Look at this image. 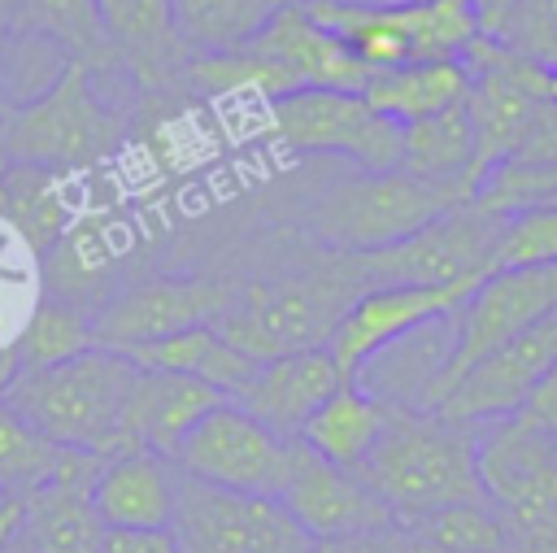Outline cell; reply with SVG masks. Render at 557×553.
Masks as SVG:
<instances>
[{
    "instance_id": "20",
    "label": "cell",
    "mask_w": 557,
    "mask_h": 553,
    "mask_svg": "<svg viewBox=\"0 0 557 553\" xmlns=\"http://www.w3.org/2000/svg\"><path fill=\"white\" fill-rule=\"evenodd\" d=\"M113 65L139 91H183L187 44L174 30L170 0H96Z\"/></svg>"
},
{
    "instance_id": "39",
    "label": "cell",
    "mask_w": 557,
    "mask_h": 553,
    "mask_svg": "<svg viewBox=\"0 0 557 553\" xmlns=\"http://www.w3.org/2000/svg\"><path fill=\"white\" fill-rule=\"evenodd\" d=\"M518 418L522 422H531V427H540V431H548V435H557V366L535 383V392L518 405Z\"/></svg>"
},
{
    "instance_id": "26",
    "label": "cell",
    "mask_w": 557,
    "mask_h": 553,
    "mask_svg": "<svg viewBox=\"0 0 557 553\" xmlns=\"http://www.w3.org/2000/svg\"><path fill=\"white\" fill-rule=\"evenodd\" d=\"M122 357H131L144 370H170V374H191L209 388H218L222 396H235L248 374L257 370L252 357H244L235 344L222 340L218 327H191V331H174L165 340H148V344H131L117 348Z\"/></svg>"
},
{
    "instance_id": "3",
    "label": "cell",
    "mask_w": 557,
    "mask_h": 553,
    "mask_svg": "<svg viewBox=\"0 0 557 553\" xmlns=\"http://www.w3.org/2000/svg\"><path fill=\"white\" fill-rule=\"evenodd\" d=\"M357 475L396 514V527L440 505L487 501L479 479V427L453 422L422 405L392 401L383 435Z\"/></svg>"
},
{
    "instance_id": "9",
    "label": "cell",
    "mask_w": 557,
    "mask_h": 553,
    "mask_svg": "<svg viewBox=\"0 0 557 553\" xmlns=\"http://www.w3.org/2000/svg\"><path fill=\"white\" fill-rule=\"evenodd\" d=\"M557 309V266H535V270H492L448 318V353L440 370L422 388V409H435L470 366H479L487 353L535 327L544 314Z\"/></svg>"
},
{
    "instance_id": "5",
    "label": "cell",
    "mask_w": 557,
    "mask_h": 553,
    "mask_svg": "<svg viewBox=\"0 0 557 553\" xmlns=\"http://www.w3.org/2000/svg\"><path fill=\"white\" fill-rule=\"evenodd\" d=\"M135 361L117 348H87L48 370H17L0 401H9L35 431L61 448L109 453L117 448L126 388Z\"/></svg>"
},
{
    "instance_id": "35",
    "label": "cell",
    "mask_w": 557,
    "mask_h": 553,
    "mask_svg": "<svg viewBox=\"0 0 557 553\" xmlns=\"http://www.w3.org/2000/svg\"><path fill=\"white\" fill-rule=\"evenodd\" d=\"M535 266H557V200L513 209L500 222L492 270H535Z\"/></svg>"
},
{
    "instance_id": "14",
    "label": "cell",
    "mask_w": 557,
    "mask_h": 553,
    "mask_svg": "<svg viewBox=\"0 0 557 553\" xmlns=\"http://www.w3.org/2000/svg\"><path fill=\"white\" fill-rule=\"evenodd\" d=\"M287 444L274 435L265 422H257L244 405L231 396L213 405L174 448V466L191 479L231 488V492H252V496H274L287 470Z\"/></svg>"
},
{
    "instance_id": "24",
    "label": "cell",
    "mask_w": 557,
    "mask_h": 553,
    "mask_svg": "<svg viewBox=\"0 0 557 553\" xmlns=\"http://www.w3.org/2000/svg\"><path fill=\"white\" fill-rule=\"evenodd\" d=\"M392 401L361 388V383H339L300 427L296 440H305L318 457L344 466V470H361V462L370 457L374 440L383 435Z\"/></svg>"
},
{
    "instance_id": "42",
    "label": "cell",
    "mask_w": 557,
    "mask_h": 553,
    "mask_svg": "<svg viewBox=\"0 0 557 553\" xmlns=\"http://www.w3.org/2000/svg\"><path fill=\"white\" fill-rule=\"evenodd\" d=\"M509 4H513V0H474V9H479V22H483V30H487V26H492V22H496V17H500V13L509 9Z\"/></svg>"
},
{
    "instance_id": "40",
    "label": "cell",
    "mask_w": 557,
    "mask_h": 553,
    "mask_svg": "<svg viewBox=\"0 0 557 553\" xmlns=\"http://www.w3.org/2000/svg\"><path fill=\"white\" fill-rule=\"evenodd\" d=\"M309 553H405V549H400V527H392V531H366V536L313 540Z\"/></svg>"
},
{
    "instance_id": "45",
    "label": "cell",
    "mask_w": 557,
    "mask_h": 553,
    "mask_svg": "<svg viewBox=\"0 0 557 553\" xmlns=\"http://www.w3.org/2000/svg\"><path fill=\"white\" fill-rule=\"evenodd\" d=\"M544 96H548V105H557V65L548 70V87H544Z\"/></svg>"
},
{
    "instance_id": "8",
    "label": "cell",
    "mask_w": 557,
    "mask_h": 553,
    "mask_svg": "<svg viewBox=\"0 0 557 553\" xmlns=\"http://www.w3.org/2000/svg\"><path fill=\"white\" fill-rule=\"evenodd\" d=\"M265 131L278 148L305 157H335L361 170L400 165V126L370 109L361 91L296 87L265 100Z\"/></svg>"
},
{
    "instance_id": "13",
    "label": "cell",
    "mask_w": 557,
    "mask_h": 553,
    "mask_svg": "<svg viewBox=\"0 0 557 553\" xmlns=\"http://www.w3.org/2000/svg\"><path fill=\"white\" fill-rule=\"evenodd\" d=\"M235 279L209 270H170L122 283L96 309V344L100 348H131L148 340H165L174 331L213 327L231 305Z\"/></svg>"
},
{
    "instance_id": "28",
    "label": "cell",
    "mask_w": 557,
    "mask_h": 553,
    "mask_svg": "<svg viewBox=\"0 0 557 553\" xmlns=\"http://www.w3.org/2000/svg\"><path fill=\"white\" fill-rule=\"evenodd\" d=\"M466 91H470L466 61H409V65L370 74V83L361 87L370 109H379L396 126H409L418 118L444 113V109L461 105Z\"/></svg>"
},
{
    "instance_id": "18",
    "label": "cell",
    "mask_w": 557,
    "mask_h": 553,
    "mask_svg": "<svg viewBox=\"0 0 557 553\" xmlns=\"http://www.w3.org/2000/svg\"><path fill=\"white\" fill-rule=\"evenodd\" d=\"M248 52H257L261 61H270L287 87H335V91H361L370 83V70L352 57V48L326 30L305 0H287L257 35L252 44H244Z\"/></svg>"
},
{
    "instance_id": "17",
    "label": "cell",
    "mask_w": 557,
    "mask_h": 553,
    "mask_svg": "<svg viewBox=\"0 0 557 553\" xmlns=\"http://www.w3.org/2000/svg\"><path fill=\"white\" fill-rule=\"evenodd\" d=\"M553 366H557V309L544 314L522 335H513L509 344H500L496 353H487L479 366H470L461 383L435 405V414L466 427H487L496 418H509Z\"/></svg>"
},
{
    "instance_id": "19",
    "label": "cell",
    "mask_w": 557,
    "mask_h": 553,
    "mask_svg": "<svg viewBox=\"0 0 557 553\" xmlns=\"http://www.w3.org/2000/svg\"><path fill=\"white\" fill-rule=\"evenodd\" d=\"M174 505H178L174 457L144 448V444L100 453L96 475H91V509H96L100 527L170 531Z\"/></svg>"
},
{
    "instance_id": "6",
    "label": "cell",
    "mask_w": 557,
    "mask_h": 553,
    "mask_svg": "<svg viewBox=\"0 0 557 553\" xmlns=\"http://www.w3.org/2000/svg\"><path fill=\"white\" fill-rule=\"evenodd\" d=\"M305 9L335 30L370 74L409 61H461L483 35L474 0H305Z\"/></svg>"
},
{
    "instance_id": "30",
    "label": "cell",
    "mask_w": 557,
    "mask_h": 553,
    "mask_svg": "<svg viewBox=\"0 0 557 553\" xmlns=\"http://www.w3.org/2000/svg\"><path fill=\"white\" fill-rule=\"evenodd\" d=\"M9 348H13L17 370H48L87 348H100L96 344V309L44 292L35 300V309L26 314L22 331L9 340Z\"/></svg>"
},
{
    "instance_id": "4",
    "label": "cell",
    "mask_w": 557,
    "mask_h": 553,
    "mask_svg": "<svg viewBox=\"0 0 557 553\" xmlns=\"http://www.w3.org/2000/svg\"><path fill=\"white\" fill-rule=\"evenodd\" d=\"M104 65L70 61L39 96L4 109L0 118L4 161L44 165L57 174H78L100 165L126 139L131 126L117 96L100 83Z\"/></svg>"
},
{
    "instance_id": "33",
    "label": "cell",
    "mask_w": 557,
    "mask_h": 553,
    "mask_svg": "<svg viewBox=\"0 0 557 553\" xmlns=\"http://www.w3.org/2000/svg\"><path fill=\"white\" fill-rule=\"evenodd\" d=\"M400 531H409L426 544H440L448 553H509L505 527L487 501H457V505L426 509V514L400 523Z\"/></svg>"
},
{
    "instance_id": "22",
    "label": "cell",
    "mask_w": 557,
    "mask_h": 553,
    "mask_svg": "<svg viewBox=\"0 0 557 553\" xmlns=\"http://www.w3.org/2000/svg\"><path fill=\"white\" fill-rule=\"evenodd\" d=\"M226 396L191 374H170V370H144L135 366V379L126 388L122 405V427H117V448L144 444L165 457L183 444V435Z\"/></svg>"
},
{
    "instance_id": "25",
    "label": "cell",
    "mask_w": 557,
    "mask_h": 553,
    "mask_svg": "<svg viewBox=\"0 0 557 553\" xmlns=\"http://www.w3.org/2000/svg\"><path fill=\"white\" fill-rule=\"evenodd\" d=\"M44 261V292L100 309L113 296L117 279V244L109 239L104 218H74L70 231L39 257Z\"/></svg>"
},
{
    "instance_id": "44",
    "label": "cell",
    "mask_w": 557,
    "mask_h": 553,
    "mask_svg": "<svg viewBox=\"0 0 557 553\" xmlns=\"http://www.w3.org/2000/svg\"><path fill=\"white\" fill-rule=\"evenodd\" d=\"M0 553H39V549H35V544L22 536V540H13V544H9V549H0Z\"/></svg>"
},
{
    "instance_id": "31",
    "label": "cell",
    "mask_w": 557,
    "mask_h": 553,
    "mask_svg": "<svg viewBox=\"0 0 557 553\" xmlns=\"http://www.w3.org/2000/svg\"><path fill=\"white\" fill-rule=\"evenodd\" d=\"M4 17L13 35H39L57 44L70 61H113L96 0H4Z\"/></svg>"
},
{
    "instance_id": "37",
    "label": "cell",
    "mask_w": 557,
    "mask_h": 553,
    "mask_svg": "<svg viewBox=\"0 0 557 553\" xmlns=\"http://www.w3.org/2000/svg\"><path fill=\"white\" fill-rule=\"evenodd\" d=\"M553 161H557V105L544 100V105L535 109V118H531L522 144L513 148V157L500 161V165H513V170H544V165H553Z\"/></svg>"
},
{
    "instance_id": "21",
    "label": "cell",
    "mask_w": 557,
    "mask_h": 553,
    "mask_svg": "<svg viewBox=\"0 0 557 553\" xmlns=\"http://www.w3.org/2000/svg\"><path fill=\"white\" fill-rule=\"evenodd\" d=\"M339 383H348V379L339 374L331 353L326 348H305V353H287V357H274V361H257V370L248 374V383L231 401L244 405L257 422H265L274 435L296 440L305 418Z\"/></svg>"
},
{
    "instance_id": "10",
    "label": "cell",
    "mask_w": 557,
    "mask_h": 553,
    "mask_svg": "<svg viewBox=\"0 0 557 553\" xmlns=\"http://www.w3.org/2000/svg\"><path fill=\"white\" fill-rule=\"evenodd\" d=\"M500 213L466 200L422 231L405 235L400 244L352 253L370 287H453V283H479L492 274L496 239H500Z\"/></svg>"
},
{
    "instance_id": "41",
    "label": "cell",
    "mask_w": 557,
    "mask_h": 553,
    "mask_svg": "<svg viewBox=\"0 0 557 553\" xmlns=\"http://www.w3.org/2000/svg\"><path fill=\"white\" fill-rule=\"evenodd\" d=\"M22 536H26V496L0 488V549H9Z\"/></svg>"
},
{
    "instance_id": "43",
    "label": "cell",
    "mask_w": 557,
    "mask_h": 553,
    "mask_svg": "<svg viewBox=\"0 0 557 553\" xmlns=\"http://www.w3.org/2000/svg\"><path fill=\"white\" fill-rule=\"evenodd\" d=\"M400 549H405V553H448V549L426 544V540H418V536H409V531H400Z\"/></svg>"
},
{
    "instance_id": "12",
    "label": "cell",
    "mask_w": 557,
    "mask_h": 553,
    "mask_svg": "<svg viewBox=\"0 0 557 553\" xmlns=\"http://www.w3.org/2000/svg\"><path fill=\"white\" fill-rule=\"evenodd\" d=\"M170 531L178 553H309L313 544L274 496L231 492L183 470Z\"/></svg>"
},
{
    "instance_id": "16",
    "label": "cell",
    "mask_w": 557,
    "mask_h": 553,
    "mask_svg": "<svg viewBox=\"0 0 557 553\" xmlns=\"http://www.w3.org/2000/svg\"><path fill=\"white\" fill-rule=\"evenodd\" d=\"M483 283V279H479ZM479 283H453V287H370L352 300V309L339 318L335 335L326 340L331 361L348 383L396 340L418 335L435 322H448L457 305L479 287Z\"/></svg>"
},
{
    "instance_id": "32",
    "label": "cell",
    "mask_w": 557,
    "mask_h": 553,
    "mask_svg": "<svg viewBox=\"0 0 557 553\" xmlns=\"http://www.w3.org/2000/svg\"><path fill=\"white\" fill-rule=\"evenodd\" d=\"M287 0H170L187 52H239Z\"/></svg>"
},
{
    "instance_id": "2",
    "label": "cell",
    "mask_w": 557,
    "mask_h": 553,
    "mask_svg": "<svg viewBox=\"0 0 557 553\" xmlns=\"http://www.w3.org/2000/svg\"><path fill=\"white\" fill-rule=\"evenodd\" d=\"M470 196L457 187H440L426 179L396 170H361L348 165L339 174L313 179L305 192L292 196L287 222L292 231L326 253H374L400 244L405 235L422 231L440 213L466 205Z\"/></svg>"
},
{
    "instance_id": "34",
    "label": "cell",
    "mask_w": 557,
    "mask_h": 553,
    "mask_svg": "<svg viewBox=\"0 0 557 553\" xmlns=\"http://www.w3.org/2000/svg\"><path fill=\"white\" fill-rule=\"evenodd\" d=\"M65 457H70V448L52 444L9 401H0V488L30 496L65 466Z\"/></svg>"
},
{
    "instance_id": "38",
    "label": "cell",
    "mask_w": 557,
    "mask_h": 553,
    "mask_svg": "<svg viewBox=\"0 0 557 553\" xmlns=\"http://www.w3.org/2000/svg\"><path fill=\"white\" fill-rule=\"evenodd\" d=\"M100 553H178L174 531H126V527H104Z\"/></svg>"
},
{
    "instance_id": "29",
    "label": "cell",
    "mask_w": 557,
    "mask_h": 553,
    "mask_svg": "<svg viewBox=\"0 0 557 553\" xmlns=\"http://www.w3.org/2000/svg\"><path fill=\"white\" fill-rule=\"evenodd\" d=\"M470 165H474V135H470L466 105H453L444 113L400 126V170L405 174L474 196Z\"/></svg>"
},
{
    "instance_id": "15",
    "label": "cell",
    "mask_w": 557,
    "mask_h": 553,
    "mask_svg": "<svg viewBox=\"0 0 557 553\" xmlns=\"http://www.w3.org/2000/svg\"><path fill=\"white\" fill-rule=\"evenodd\" d=\"M274 501L287 509V518L309 540H339V536H366V531L396 527V514L379 501V492L357 470H344L318 457L305 440L287 444V470H283Z\"/></svg>"
},
{
    "instance_id": "46",
    "label": "cell",
    "mask_w": 557,
    "mask_h": 553,
    "mask_svg": "<svg viewBox=\"0 0 557 553\" xmlns=\"http://www.w3.org/2000/svg\"><path fill=\"white\" fill-rule=\"evenodd\" d=\"M4 35H9V17H4V0H0V48H4Z\"/></svg>"
},
{
    "instance_id": "23",
    "label": "cell",
    "mask_w": 557,
    "mask_h": 553,
    "mask_svg": "<svg viewBox=\"0 0 557 553\" xmlns=\"http://www.w3.org/2000/svg\"><path fill=\"white\" fill-rule=\"evenodd\" d=\"M100 453L70 448L65 466L26 496V540L39 553H100V518L91 509V475Z\"/></svg>"
},
{
    "instance_id": "1",
    "label": "cell",
    "mask_w": 557,
    "mask_h": 553,
    "mask_svg": "<svg viewBox=\"0 0 557 553\" xmlns=\"http://www.w3.org/2000/svg\"><path fill=\"white\" fill-rule=\"evenodd\" d=\"M370 292L352 253H326L300 239L296 257H278L235 279L231 305L213 322L226 344L252 361L326 348L352 300Z\"/></svg>"
},
{
    "instance_id": "36",
    "label": "cell",
    "mask_w": 557,
    "mask_h": 553,
    "mask_svg": "<svg viewBox=\"0 0 557 553\" xmlns=\"http://www.w3.org/2000/svg\"><path fill=\"white\" fill-rule=\"evenodd\" d=\"M483 35L553 70L557 65V0H513Z\"/></svg>"
},
{
    "instance_id": "27",
    "label": "cell",
    "mask_w": 557,
    "mask_h": 553,
    "mask_svg": "<svg viewBox=\"0 0 557 553\" xmlns=\"http://www.w3.org/2000/svg\"><path fill=\"white\" fill-rule=\"evenodd\" d=\"M65 179L70 174H57L44 165H22V161H4V170H0V218L22 235V244L35 257H44L74 222Z\"/></svg>"
},
{
    "instance_id": "7",
    "label": "cell",
    "mask_w": 557,
    "mask_h": 553,
    "mask_svg": "<svg viewBox=\"0 0 557 553\" xmlns=\"http://www.w3.org/2000/svg\"><path fill=\"white\" fill-rule=\"evenodd\" d=\"M479 479L509 553H557V435L518 414L479 427Z\"/></svg>"
},
{
    "instance_id": "11",
    "label": "cell",
    "mask_w": 557,
    "mask_h": 553,
    "mask_svg": "<svg viewBox=\"0 0 557 553\" xmlns=\"http://www.w3.org/2000/svg\"><path fill=\"white\" fill-rule=\"evenodd\" d=\"M466 70H470V91H466V118H470V135H474V165H470V183L479 192V183L513 157V148L522 144L535 109L548 100V70L522 52H509L505 44L479 35L466 48Z\"/></svg>"
},
{
    "instance_id": "47",
    "label": "cell",
    "mask_w": 557,
    "mask_h": 553,
    "mask_svg": "<svg viewBox=\"0 0 557 553\" xmlns=\"http://www.w3.org/2000/svg\"><path fill=\"white\" fill-rule=\"evenodd\" d=\"M0 118H4V100H0Z\"/></svg>"
}]
</instances>
